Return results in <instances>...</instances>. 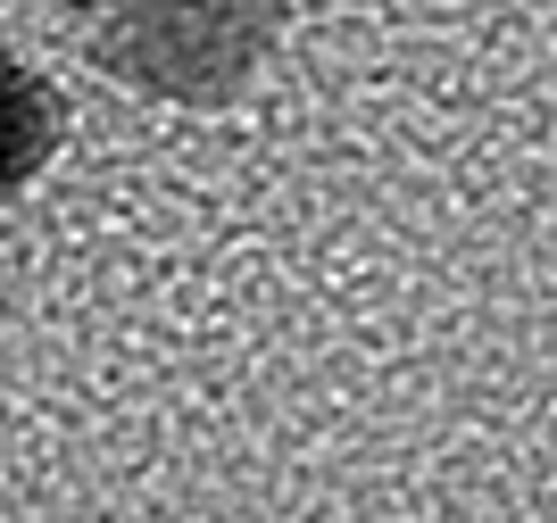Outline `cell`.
<instances>
[{
  "label": "cell",
  "instance_id": "6da1fadb",
  "mask_svg": "<svg viewBox=\"0 0 557 523\" xmlns=\"http://www.w3.org/2000/svg\"><path fill=\"white\" fill-rule=\"evenodd\" d=\"M300 0H67L75 50L150 109L225 116L258 91Z\"/></svg>",
  "mask_w": 557,
  "mask_h": 523
},
{
  "label": "cell",
  "instance_id": "7a4b0ae2",
  "mask_svg": "<svg viewBox=\"0 0 557 523\" xmlns=\"http://www.w3.org/2000/svg\"><path fill=\"white\" fill-rule=\"evenodd\" d=\"M59 150H67V91L0 42V216L59 166Z\"/></svg>",
  "mask_w": 557,
  "mask_h": 523
}]
</instances>
